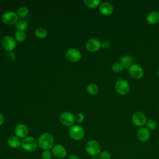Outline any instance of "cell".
<instances>
[{"label": "cell", "instance_id": "cell-33", "mask_svg": "<svg viewBox=\"0 0 159 159\" xmlns=\"http://www.w3.org/2000/svg\"><path fill=\"white\" fill-rule=\"evenodd\" d=\"M68 159H80V158L78 157V155L75 154H71L68 157Z\"/></svg>", "mask_w": 159, "mask_h": 159}, {"label": "cell", "instance_id": "cell-32", "mask_svg": "<svg viewBox=\"0 0 159 159\" xmlns=\"http://www.w3.org/2000/svg\"><path fill=\"white\" fill-rule=\"evenodd\" d=\"M111 46V43L107 40H104L101 42V47L104 48H107Z\"/></svg>", "mask_w": 159, "mask_h": 159}, {"label": "cell", "instance_id": "cell-2", "mask_svg": "<svg viewBox=\"0 0 159 159\" xmlns=\"http://www.w3.org/2000/svg\"><path fill=\"white\" fill-rule=\"evenodd\" d=\"M86 153L91 157H98L101 153V145L98 142L94 140L88 141L85 145Z\"/></svg>", "mask_w": 159, "mask_h": 159}, {"label": "cell", "instance_id": "cell-10", "mask_svg": "<svg viewBox=\"0 0 159 159\" xmlns=\"http://www.w3.org/2000/svg\"><path fill=\"white\" fill-rule=\"evenodd\" d=\"M130 75L134 79H140L143 76V70L142 67L137 63H134L129 70Z\"/></svg>", "mask_w": 159, "mask_h": 159}, {"label": "cell", "instance_id": "cell-22", "mask_svg": "<svg viewBox=\"0 0 159 159\" xmlns=\"http://www.w3.org/2000/svg\"><path fill=\"white\" fill-rule=\"evenodd\" d=\"M85 5L89 8H95L100 5L101 1L99 0H84Z\"/></svg>", "mask_w": 159, "mask_h": 159}, {"label": "cell", "instance_id": "cell-16", "mask_svg": "<svg viewBox=\"0 0 159 159\" xmlns=\"http://www.w3.org/2000/svg\"><path fill=\"white\" fill-rule=\"evenodd\" d=\"M113 6L108 2H103L99 5V11L104 16H109L113 12Z\"/></svg>", "mask_w": 159, "mask_h": 159}, {"label": "cell", "instance_id": "cell-14", "mask_svg": "<svg viewBox=\"0 0 159 159\" xmlns=\"http://www.w3.org/2000/svg\"><path fill=\"white\" fill-rule=\"evenodd\" d=\"M137 137L138 140L141 142H147L150 137V130L147 127H140L137 132Z\"/></svg>", "mask_w": 159, "mask_h": 159}, {"label": "cell", "instance_id": "cell-17", "mask_svg": "<svg viewBox=\"0 0 159 159\" xmlns=\"http://www.w3.org/2000/svg\"><path fill=\"white\" fill-rule=\"evenodd\" d=\"M147 21L151 24H155L159 22V12L152 11L147 16Z\"/></svg>", "mask_w": 159, "mask_h": 159}, {"label": "cell", "instance_id": "cell-3", "mask_svg": "<svg viewBox=\"0 0 159 159\" xmlns=\"http://www.w3.org/2000/svg\"><path fill=\"white\" fill-rule=\"evenodd\" d=\"M20 146L24 150L28 152H33L37 149L38 143L34 137L27 136L21 141Z\"/></svg>", "mask_w": 159, "mask_h": 159}, {"label": "cell", "instance_id": "cell-18", "mask_svg": "<svg viewBox=\"0 0 159 159\" xmlns=\"http://www.w3.org/2000/svg\"><path fill=\"white\" fill-rule=\"evenodd\" d=\"M120 62L124 68H129L134 64L133 58L129 55H124L122 56L120 58Z\"/></svg>", "mask_w": 159, "mask_h": 159}, {"label": "cell", "instance_id": "cell-19", "mask_svg": "<svg viewBox=\"0 0 159 159\" xmlns=\"http://www.w3.org/2000/svg\"><path fill=\"white\" fill-rule=\"evenodd\" d=\"M7 144L12 148H17L21 145V141L17 136H11L7 139Z\"/></svg>", "mask_w": 159, "mask_h": 159}, {"label": "cell", "instance_id": "cell-26", "mask_svg": "<svg viewBox=\"0 0 159 159\" xmlns=\"http://www.w3.org/2000/svg\"><path fill=\"white\" fill-rule=\"evenodd\" d=\"M17 15L20 17H25L29 13V9L26 6H21L17 9Z\"/></svg>", "mask_w": 159, "mask_h": 159}, {"label": "cell", "instance_id": "cell-4", "mask_svg": "<svg viewBox=\"0 0 159 159\" xmlns=\"http://www.w3.org/2000/svg\"><path fill=\"white\" fill-rule=\"evenodd\" d=\"M70 137L75 140H81L84 137V131L83 128L79 125H74L69 130Z\"/></svg>", "mask_w": 159, "mask_h": 159}, {"label": "cell", "instance_id": "cell-31", "mask_svg": "<svg viewBox=\"0 0 159 159\" xmlns=\"http://www.w3.org/2000/svg\"><path fill=\"white\" fill-rule=\"evenodd\" d=\"M76 122L78 123H81L82 122H83L84 119V116L82 113H79L77 114L76 116Z\"/></svg>", "mask_w": 159, "mask_h": 159}, {"label": "cell", "instance_id": "cell-24", "mask_svg": "<svg viewBox=\"0 0 159 159\" xmlns=\"http://www.w3.org/2000/svg\"><path fill=\"white\" fill-rule=\"evenodd\" d=\"M15 37L17 42H21L25 40L26 38V34L24 31L21 30H17L15 34Z\"/></svg>", "mask_w": 159, "mask_h": 159}, {"label": "cell", "instance_id": "cell-29", "mask_svg": "<svg viewBox=\"0 0 159 159\" xmlns=\"http://www.w3.org/2000/svg\"><path fill=\"white\" fill-rule=\"evenodd\" d=\"M42 159H52V153L50 150H43L41 154Z\"/></svg>", "mask_w": 159, "mask_h": 159}, {"label": "cell", "instance_id": "cell-27", "mask_svg": "<svg viewBox=\"0 0 159 159\" xmlns=\"http://www.w3.org/2000/svg\"><path fill=\"white\" fill-rule=\"evenodd\" d=\"M124 69V66L120 63V61L114 63L112 66V70L113 71L116 73H120Z\"/></svg>", "mask_w": 159, "mask_h": 159}, {"label": "cell", "instance_id": "cell-9", "mask_svg": "<svg viewBox=\"0 0 159 159\" xmlns=\"http://www.w3.org/2000/svg\"><path fill=\"white\" fill-rule=\"evenodd\" d=\"M52 155L56 159H63L67 155L66 149L64 146L60 144L53 146L52 148Z\"/></svg>", "mask_w": 159, "mask_h": 159}, {"label": "cell", "instance_id": "cell-23", "mask_svg": "<svg viewBox=\"0 0 159 159\" xmlns=\"http://www.w3.org/2000/svg\"><path fill=\"white\" fill-rule=\"evenodd\" d=\"M16 27L17 30L24 31L28 27V23L25 20H20L16 23Z\"/></svg>", "mask_w": 159, "mask_h": 159}, {"label": "cell", "instance_id": "cell-8", "mask_svg": "<svg viewBox=\"0 0 159 159\" xmlns=\"http://www.w3.org/2000/svg\"><path fill=\"white\" fill-rule=\"evenodd\" d=\"M1 19L6 24L12 25L17 23L18 20V15L14 12L7 11L2 14Z\"/></svg>", "mask_w": 159, "mask_h": 159}, {"label": "cell", "instance_id": "cell-34", "mask_svg": "<svg viewBox=\"0 0 159 159\" xmlns=\"http://www.w3.org/2000/svg\"><path fill=\"white\" fill-rule=\"evenodd\" d=\"M4 116L1 113H0V126L4 123Z\"/></svg>", "mask_w": 159, "mask_h": 159}, {"label": "cell", "instance_id": "cell-13", "mask_svg": "<svg viewBox=\"0 0 159 159\" xmlns=\"http://www.w3.org/2000/svg\"><path fill=\"white\" fill-rule=\"evenodd\" d=\"M101 47V42L97 39L92 38L89 39L86 43V49L91 52H97Z\"/></svg>", "mask_w": 159, "mask_h": 159}, {"label": "cell", "instance_id": "cell-5", "mask_svg": "<svg viewBox=\"0 0 159 159\" xmlns=\"http://www.w3.org/2000/svg\"><path fill=\"white\" fill-rule=\"evenodd\" d=\"M116 92L120 95H126L130 91V84L129 82L123 79H119L115 84Z\"/></svg>", "mask_w": 159, "mask_h": 159}, {"label": "cell", "instance_id": "cell-21", "mask_svg": "<svg viewBox=\"0 0 159 159\" xmlns=\"http://www.w3.org/2000/svg\"><path fill=\"white\" fill-rule=\"evenodd\" d=\"M35 35L39 39H43L47 35V31L44 28L39 27L35 30Z\"/></svg>", "mask_w": 159, "mask_h": 159}, {"label": "cell", "instance_id": "cell-30", "mask_svg": "<svg viewBox=\"0 0 159 159\" xmlns=\"http://www.w3.org/2000/svg\"><path fill=\"white\" fill-rule=\"evenodd\" d=\"M7 58L10 61H14L15 60L16 56V54L12 51H11V52H9L7 54Z\"/></svg>", "mask_w": 159, "mask_h": 159}, {"label": "cell", "instance_id": "cell-36", "mask_svg": "<svg viewBox=\"0 0 159 159\" xmlns=\"http://www.w3.org/2000/svg\"><path fill=\"white\" fill-rule=\"evenodd\" d=\"M157 75H158V76L159 77V68H158V70H157Z\"/></svg>", "mask_w": 159, "mask_h": 159}, {"label": "cell", "instance_id": "cell-6", "mask_svg": "<svg viewBox=\"0 0 159 159\" xmlns=\"http://www.w3.org/2000/svg\"><path fill=\"white\" fill-rule=\"evenodd\" d=\"M132 120L135 125L140 127H142L145 125L147 121V117L145 114L140 111H137L132 114Z\"/></svg>", "mask_w": 159, "mask_h": 159}, {"label": "cell", "instance_id": "cell-20", "mask_svg": "<svg viewBox=\"0 0 159 159\" xmlns=\"http://www.w3.org/2000/svg\"><path fill=\"white\" fill-rule=\"evenodd\" d=\"M87 91L92 95H96L99 92V88L98 86L94 83H90L88 85L86 88Z\"/></svg>", "mask_w": 159, "mask_h": 159}, {"label": "cell", "instance_id": "cell-1", "mask_svg": "<svg viewBox=\"0 0 159 159\" xmlns=\"http://www.w3.org/2000/svg\"><path fill=\"white\" fill-rule=\"evenodd\" d=\"M38 146L43 150H50L52 148L54 144V139L49 133H43L37 140Z\"/></svg>", "mask_w": 159, "mask_h": 159}, {"label": "cell", "instance_id": "cell-12", "mask_svg": "<svg viewBox=\"0 0 159 159\" xmlns=\"http://www.w3.org/2000/svg\"><path fill=\"white\" fill-rule=\"evenodd\" d=\"M60 119L62 124L66 126H72L75 121L74 115L69 112H65L62 113L60 116Z\"/></svg>", "mask_w": 159, "mask_h": 159}, {"label": "cell", "instance_id": "cell-25", "mask_svg": "<svg viewBox=\"0 0 159 159\" xmlns=\"http://www.w3.org/2000/svg\"><path fill=\"white\" fill-rule=\"evenodd\" d=\"M146 126L147 128L150 130H155L157 127V122L154 119H149L146 122Z\"/></svg>", "mask_w": 159, "mask_h": 159}, {"label": "cell", "instance_id": "cell-15", "mask_svg": "<svg viewBox=\"0 0 159 159\" xmlns=\"http://www.w3.org/2000/svg\"><path fill=\"white\" fill-rule=\"evenodd\" d=\"M14 133L16 136L19 138L24 139L27 137L29 133V129L26 125L24 124H19L16 126L14 129Z\"/></svg>", "mask_w": 159, "mask_h": 159}, {"label": "cell", "instance_id": "cell-35", "mask_svg": "<svg viewBox=\"0 0 159 159\" xmlns=\"http://www.w3.org/2000/svg\"><path fill=\"white\" fill-rule=\"evenodd\" d=\"M90 159H97V157H91Z\"/></svg>", "mask_w": 159, "mask_h": 159}, {"label": "cell", "instance_id": "cell-11", "mask_svg": "<svg viewBox=\"0 0 159 159\" xmlns=\"http://www.w3.org/2000/svg\"><path fill=\"white\" fill-rule=\"evenodd\" d=\"M65 57L69 61L76 62L81 59V53L78 49L70 48L66 52Z\"/></svg>", "mask_w": 159, "mask_h": 159}, {"label": "cell", "instance_id": "cell-28", "mask_svg": "<svg viewBox=\"0 0 159 159\" xmlns=\"http://www.w3.org/2000/svg\"><path fill=\"white\" fill-rule=\"evenodd\" d=\"M99 159H111V154L107 150H104L101 152L99 155H98Z\"/></svg>", "mask_w": 159, "mask_h": 159}, {"label": "cell", "instance_id": "cell-7", "mask_svg": "<svg viewBox=\"0 0 159 159\" xmlns=\"http://www.w3.org/2000/svg\"><path fill=\"white\" fill-rule=\"evenodd\" d=\"M1 45L5 50L11 52L15 48L16 46V42L11 36L6 35L2 39Z\"/></svg>", "mask_w": 159, "mask_h": 159}]
</instances>
